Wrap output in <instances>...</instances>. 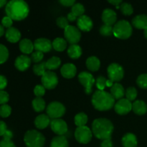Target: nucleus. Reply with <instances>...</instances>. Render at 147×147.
<instances>
[{
	"label": "nucleus",
	"instance_id": "48",
	"mask_svg": "<svg viewBox=\"0 0 147 147\" xmlns=\"http://www.w3.org/2000/svg\"><path fill=\"white\" fill-rule=\"evenodd\" d=\"M7 85V80L4 76L0 75V90H2L5 88Z\"/></svg>",
	"mask_w": 147,
	"mask_h": 147
},
{
	"label": "nucleus",
	"instance_id": "54",
	"mask_svg": "<svg viewBox=\"0 0 147 147\" xmlns=\"http://www.w3.org/2000/svg\"><path fill=\"white\" fill-rule=\"evenodd\" d=\"M109 2L111 3V4H114V5H116V7H118V6H119V4H121L122 1H121V0H118V1H116V0L113 1V0H112V1H109Z\"/></svg>",
	"mask_w": 147,
	"mask_h": 147
},
{
	"label": "nucleus",
	"instance_id": "18",
	"mask_svg": "<svg viewBox=\"0 0 147 147\" xmlns=\"http://www.w3.org/2000/svg\"><path fill=\"white\" fill-rule=\"evenodd\" d=\"M60 72L63 77L66 78H72L76 76L77 73V69H76V65L72 63H66L63 65V67H61Z\"/></svg>",
	"mask_w": 147,
	"mask_h": 147
},
{
	"label": "nucleus",
	"instance_id": "30",
	"mask_svg": "<svg viewBox=\"0 0 147 147\" xmlns=\"http://www.w3.org/2000/svg\"><path fill=\"white\" fill-rule=\"evenodd\" d=\"M60 63H61L60 59L59 57L54 56V57H52L51 58H50L47 61L45 62L46 68L49 70H55L60 65Z\"/></svg>",
	"mask_w": 147,
	"mask_h": 147
},
{
	"label": "nucleus",
	"instance_id": "29",
	"mask_svg": "<svg viewBox=\"0 0 147 147\" xmlns=\"http://www.w3.org/2000/svg\"><path fill=\"white\" fill-rule=\"evenodd\" d=\"M52 45H53V47L55 50H57V51L61 52L63 51L67 47V42L63 38L57 37V38L53 40Z\"/></svg>",
	"mask_w": 147,
	"mask_h": 147
},
{
	"label": "nucleus",
	"instance_id": "49",
	"mask_svg": "<svg viewBox=\"0 0 147 147\" xmlns=\"http://www.w3.org/2000/svg\"><path fill=\"white\" fill-rule=\"evenodd\" d=\"M7 131V124L2 121H0V136H4Z\"/></svg>",
	"mask_w": 147,
	"mask_h": 147
},
{
	"label": "nucleus",
	"instance_id": "39",
	"mask_svg": "<svg viewBox=\"0 0 147 147\" xmlns=\"http://www.w3.org/2000/svg\"><path fill=\"white\" fill-rule=\"evenodd\" d=\"M11 109L9 105L4 104L0 106V116L2 118H7L11 114Z\"/></svg>",
	"mask_w": 147,
	"mask_h": 147
},
{
	"label": "nucleus",
	"instance_id": "20",
	"mask_svg": "<svg viewBox=\"0 0 147 147\" xmlns=\"http://www.w3.org/2000/svg\"><path fill=\"white\" fill-rule=\"evenodd\" d=\"M132 24L136 28L139 30H146L147 29V15L139 14L136 16L132 20Z\"/></svg>",
	"mask_w": 147,
	"mask_h": 147
},
{
	"label": "nucleus",
	"instance_id": "56",
	"mask_svg": "<svg viewBox=\"0 0 147 147\" xmlns=\"http://www.w3.org/2000/svg\"><path fill=\"white\" fill-rule=\"evenodd\" d=\"M4 27L0 24V37H1V36L3 35V34H4Z\"/></svg>",
	"mask_w": 147,
	"mask_h": 147
},
{
	"label": "nucleus",
	"instance_id": "14",
	"mask_svg": "<svg viewBox=\"0 0 147 147\" xmlns=\"http://www.w3.org/2000/svg\"><path fill=\"white\" fill-rule=\"evenodd\" d=\"M52 47L53 45L50 40L46 38H38L34 42V48L36 51L42 53H47L51 50Z\"/></svg>",
	"mask_w": 147,
	"mask_h": 147
},
{
	"label": "nucleus",
	"instance_id": "34",
	"mask_svg": "<svg viewBox=\"0 0 147 147\" xmlns=\"http://www.w3.org/2000/svg\"><path fill=\"white\" fill-rule=\"evenodd\" d=\"M46 69L47 68H46L45 62H42L40 64L34 65L33 67V71L37 76H42L46 72Z\"/></svg>",
	"mask_w": 147,
	"mask_h": 147
},
{
	"label": "nucleus",
	"instance_id": "23",
	"mask_svg": "<svg viewBox=\"0 0 147 147\" xmlns=\"http://www.w3.org/2000/svg\"><path fill=\"white\" fill-rule=\"evenodd\" d=\"M111 94L115 99H122L125 95V90L120 83H114L111 88Z\"/></svg>",
	"mask_w": 147,
	"mask_h": 147
},
{
	"label": "nucleus",
	"instance_id": "58",
	"mask_svg": "<svg viewBox=\"0 0 147 147\" xmlns=\"http://www.w3.org/2000/svg\"><path fill=\"white\" fill-rule=\"evenodd\" d=\"M144 37L147 39V29L144 30Z\"/></svg>",
	"mask_w": 147,
	"mask_h": 147
},
{
	"label": "nucleus",
	"instance_id": "33",
	"mask_svg": "<svg viewBox=\"0 0 147 147\" xmlns=\"http://www.w3.org/2000/svg\"><path fill=\"white\" fill-rule=\"evenodd\" d=\"M85 11V8L83 5L80 3H76L72 7L71 12L76 16V17H80L83 15V13Z\"/></svg>",
	"mask_w": 147,
	"mask_h": 147
},
{
	"label": "nucleus",
	"instance_id": "8",
	"mask_svg": "<svg viewBox=\"0 0 147 147\" xmlns=\"http://www.w3.org/2000/svg\"><path fill=\"white\" fill-rule=\"evenodd\" d=\"M109 79L113 82H119L123 78L124 71L120 65L118 63H111L107 68Z\"/></svg>",
	"mask_w": 147,
	"mask_h": 147
},
{
	"label": "nucleus",
	"instance_id": "15",
	"mask_svg": "<svg viewBox=\"0 0 147 147\" xmlns=\"http://www.w3.org/2000/svg\"><path fill=\"white\" fill-rule=\"evenodd\" d=\"M77 24L78 29L84 32H88L93 27V21L87 15H82L78 18Z\"/></svg>",
	"mask_w": 147,
	"mask_h": 147
},
{
	"label": "nucleus",
	"instance_id": "53",
	"mask_svg": "<svg viewBox=\"0 0 147 147\" xmlns=\"http://www.w3.org/2000/svg\"><path fill=\"white\" fill-rule=\"evenodd\" d=\"M67 19L69 20V21L73 22V21H74V20H76V19H77V17H76V16H75L74 14H73V13L70 12V13H68V14H67Z\"/></svg>",
	"mask_w": 147,
	"mask_h": 147
},
{
	"label": "nucleus",
	"instance_id": "55",
	"mask_svg": "<svg viewBox=\"0 0 147 147\" xmlns=\"http://www.w3.org/2000/svg\"><path fill=\"white\" fill-rule=\"evenodd\" d=\"M113 86V82L112 81V80H111L110 79H109V80H107V81H106V86H107V87L111 88Z\"/></svg>",
	"mask_w": 147,
	"mask_h": 147
},
{
	"label": "nucleus",
	"instance_id": "52",
	"mask_svg": "<svg viewBox=\"0 0 147 147\" xmlns=\"http://www.w3.org/2000/svg\"><path fill=\"white\" fill-rule=\"evenodd\" d=\"M12 136H13L12 132L9 130H7V131H6V133L4 134V136H3V137H4V139H9V140H11Z\"/></svg>",
	"mask_w": 147,
	"mask_h": 147
},
{
	"label": "nucleus",
	"instance_id": "21",
	"mask_svg": "<svg viewBox=\"0 0 147 147\" xmlns=\"http://www.w3.org/2000/svg\"><path fill=\"white\" fill-rule=\"evenodd\" d=\"M50 118L47 115L41 114L37 116L34 120L35 126L39 129H44L50 124Z\"/></svg>",
	"mask_w": 147,
	"mask_h": 147
},
{
	"label": "nucleus",
	"instance_id": "22",
	"mask_svg": "<svg viewBox=\"0 0 147 147\" xmlns=\"http://www.w3.org/2000/svg\"><path fill=\"white\" fill-rule=\"evenodd\" d=\"M137 139L134 134L128 133L122 138V145L123 147H137Z\"/></svg>",
	"mask_w": 147,
	"mask_h": 147
},
{
	"label": "nucleus",
	"instance_id": "35",
	"mask_svg": "<svg viewBox=\"0 0 147 147\" xmlns=\"http://www.w3.org/2000/svg\"><path fill=\"white\" fill-rule=\"evenodd\" d=\"M9 57L8 49L3 45L0 44V64L5 63Z\"/></svg>",
	"mask_w": 147,
	"mask_h": 147
},
{
	"label": "nucleus",
	"instance_id": "11",
	"mask_svg": "<svg viewBox=\"0 0 147 147\" xmlns=\"http://www.w3.org/2000/svg\"><path fill=\"white\" fill-rule=\"evenodd\" d=\"M42 86L47 89H53L57 86L58 83V78L57 75L52 71H46L42 76Z\"/></svg>",
	"mask_w": 147,
	"mask_h": 147
},
{
	"label": "nucleus",
	"instance_id": "41",
	"mask_svg": "<svg viewBox=\"0 0 147 147\" xmlns=\"http://www.w3.org/2000/svg\"><path fill=\"white\" fill-rule=\"evenodd\" d=\"M106 81L107 79L103 76H99L96 79V86L98 90H103L106 86Z\"/></svg>",
	"mask_w": 147,
	"mask_h": 147
},
{
	"label": "nucleus",
	"instance_id": "13",
	"mask_svg": "<svg viewBox=\"0 0 147 147\" xmlns=\"http://www.w3.org/2000/svg\"><path fill=\"white\" fill-rule=\"evenodd\" d=\"M115 111L119 115H126L132 110V103L126 98L120 99L114 106Z\"/></svg>",
	"mask_w": 147,
	"mask_h": 147
},
{
	"label": "nucleus",
	"instance_id": "19",
	"mask_svg": "<svg viewBox=\"0 0 147 147\" xmlns=\"http://www.w3.org/2000/svg\"><path fill=\"white\" fill-rule=\"evenodd\" d=\"M5 36L7 40L10 42H17L21 38V33L15 27H10L6 31Z\"/></svg>",
	"mask_w": 147,
	"mask_h": 147
},
{
	"label": "nucleus",
	"instance_id": "12",
	"mask_svg": "<svg viewBox=\"0 0 147 147\" xmlns=\"http://www.w3.org/2000/svg\"><path fill=\"white\" fill-rule=\"evenodd\" d=\"M50 127L54 133L59 136H63L67 131V125L65 121L62 119H53L50 122Z\"/></svg>",
	"mask_w": 147,
	"mask_h": 147
},
{
	"label": "nucleus",
	"instance_id": "7",
	"mask_svg": "<svg viewBox=\"0 0 147 147\" xmlns=\"http://www.w3.org/2000/svg\"><path fill=\"white\" fill-rule=\"evenodd\" d=\"M75 137L79 143L83 144L89 143L92 139L91 130L86 126L78 127L75 132Z\"/></svg>",
	"mask_w": 147,
	"mask_h": 147
},
{
	"label": "nucleus",
	"instance_id": "57",
	"mask_svg": "<svg viewBox=\"0 0 147 147\" xmlns=\"http://www.w3.org/2000/svg\"><path fill=\"white\" fill-rule=\"evenodd\" d=\"M7 4V1L6 0H0V8L2 7L3 6H4Z\"/></svg>",
	"mask_w": 147,
	"mask_h": 147
},
{
	"label": "nucleus",
	"instance_id": "2",
	"mask_svg": "<svg viewBox=\"0 0 147 147\" xmlns=\"http://www.w3.org/2000/svg\"><path fill=\"white\" fill-rule=\"evenodd\" d=\"M113 131V123L106 119H97L93 121L92 131L96 137L101 140L110 139Z\"/></svg>",
	"mask_w": 147,
	"mask_h": 147
},
{
	"label": "nucleus",
	"instance_id": "44",
	"mask_svg": "<svg viewBox=\"0 0 147 147\" xmlns=\"http://www.w3.org/2000/svg\"><path fill=\"white\" fill-rule=\"evenodd\" d=\"M34 93L37 97H42L45 93V88L42 85H37L34 89Z\"/></svg>",
	"mask_w": 147,
	"mask_h": 147
},
{
	"label": "nucleus",
	"instance_id": "1",
	"mask_svg": "<svg viewBox=\"0 0 147 147\" xmlns=\"http://www.w3.org/2000/svg\"><path fill=\"white\" fill-rule=\"evenodd\" d=\"M7 15L14 20H24L29 14V6L22 0H12L7 4L5 9Z\"/></svg>",
	"mask_w": 147,
	"mask_h": 147
},
{
	"label": "nucleus",
	"instance_id": "17",
	"mask_svg": "<svg viewBox=\"0 0 147 147\" xmlns=\"http://www.w3.org/2000/svg\"><path fill=\"white\" fill-rule=\"evenodd\" d=\"M31 58L27 55H20L17 57L15 60V67L20 71L26 70L31 64Z\"/></svg>",
	"mask_w": 147,
	"mask_h": 147
},
{
	"label": "nucleus",
	"instance_id": "36",
	"mask_svg": "<svg viewBox=\"0 0 147 147\" xmlns=\"http://www.w3.org/2000/svg\"><path fill=\"white\" fill-rule=\"evenodd\" d=\"M120 8L122 13L123 14H125V15H131L134 11V9L131 4H129L127 2L121 3V4L120 6Z\"/></svg>",
	"mask_w": 147,
	"mask_h": 147
},
{
	"label": "nucleus",
	"instance_id": "47",
	"mask_svg": "<svg viewBox=\"0 0 147 147\" xmlns=\"http://www.w3.org/2000/svg\"><path fill=\"white\" fill-rule=\"evenodd\" d=\"M0 147H16L14 144L11 142V140L9 139H4L0 142Z\"/></svg>",
	"mask_w": 147,
	"mask_h": 147
},
{
	"label": "nucleus",
	"instance_id": "40",
	"mask_svg": "<svg viewBox=\"0 0 147 147\" xmlns=\"http://www.w3.org/2000/svg\"><path fill=\"white\" fill-rule=\"evenodd\" d=\"M100 33L103 36H110L113 33V27L104 24L100 27Z\"/></svg>",
	"mask_w": 147,
	"mask_h": 147
},
{
	"label": "nucleus",
	"instance_id": "50",
	"mask_svg": "<svg viewBox=\"0 0 147 147\" xmlns=\"http://www.w3.org/2000/svg\"><path fill=\"white\" fill-rule=\"evenodd\" d=\"M60 2L65 7H70V6L73 7L75 4L76 1L75 0H60Z\"/></svg>",
	"mask_w": 147,
	"mask_h": 147
},
{
	"label": "nucleus",
	"instance_id": "9",
	"mask_svg": "<svg viewBox=\"0 0 147 147\" xmlns=\"http://www.w3.org/2000/svg\"><path fill=\"white\" fill-rule=\"evenodd\" d=\"M64 34L66 40L71 45L78 42L81 37V33L79 29L73 25H68L65 29Z\"/></svg>",
	"mask_w": 147,
	"mask_h": 147
},
{
	"label": "nucleus",
	"instance_id": "43",
	"mask_svg": "<svg viewBox=\"0 0 147 147\" xmlns=\"http://www.w3.org/2000/svg\"><path fill=\"white\" fill-rule=\"evenodd\" d=\"M43 57H44V55L43 53L40 51H35L31 55V60L34 63H39V62L41 61L42 60Z\"/></svg>",
	"mask_w": 147,
	"mask_h": 147
},
{
	"label": "nucleus",
	"instance_id": "31",
	"mask_svg": "<svg viewBox=\"0 0 147 147\" xmlns=\"http://www.w3.org/2000/svg\"><path fill=\"white\" fill-rule=\"evenodd\" d=\"M32 107L35 111H42L45 109V101L41 97L35 98L32 100Z\"/></svg>",
	"mask_w": 147,
	"mask_h": 147
},
{
	"label": "nucleus",
	"instance_id": "42",
	"mask_svg": "<svg viewBox=\"0 0 147 147\" xmlns=\"http://www.w3.org/2000/svg\"><path fill=\"white\" fill-rule=\"evenodd\" d=\"M56 23H57V26H58L59 27L64 29V30L69 25L68 20L67 19V17H58V18L57 19V20H56Z\"/></svg>",
	"mask_w": 147,
	"mask_h": 147
},
{
	"label": "nucleus",
	"instance_id": "5",
	"mask_svg": "<svg viewBox=\"0 0 147 147\" xmlns=\"http://www.w3.org/2000/svg\"><path fill=\"white\" fill-rule=\"evenodd\" d=\"M113 34L115 37L119 39L129 38L132 34L131 25L126 20H120L114 24Z\"/></svg>",
	"mask_w": 147,
	"mask_h": 147
},
{
	"label": "nucleus",
	"instance_id": "25",
	"mask_svg": "<svg viewBox=\"0 0 147 147\" xmlns=\"http://www.w3.org/2000/svg\"><path fill=\"white\" fill-rule=\"evenodd\" d=\"M20 49L23 53L30 54L34 50V44L29 39H23L20 42Z\"/></svg>",
	"mask_w": 147,
	"mask_h": 147
},
{
	"label": "nucleus",
	"instance_id": "32",
	"mask_svg": "<svg viewBox=\"0 0 147 147\" xmlns=\"http://www.w3.org/2000/svg\"><path fill=\"white\" fill-rule=\"evenodd\" d=\"M75 123L78 127L84 126L88 122V116L84 113H79L75 116Z\"/></svg>",
	"mask_w": 147,
	"mask_h": 147
},
{
	"label": "nucleus",
	"instance_id": "24",
	"mask_svg": "<svg viewBox=\"0 0 147 147\" xmlns=\"http://www.w3.org/2000/svg\"><path fill=\"white\" fill-rule=\"evenodd\" d=\"M132 110L136 114L141 116L145 114L147 112V106L143 100H136L134 103H132Z\"/></svg>",
	"mask_w": 147,
	"mask_h": 147
},
{
	"label": "nucleus",
	"instance_id": "27",
	"mask_svg": "<svg viewBox=\"0 0 147 147\" xmlns=\"http://www.w3.org/2000/svg\"><path fill=\"white\" fill-rule=\"evenodd\" d=\"M50 147H69L68 142L65 136H55L52 140Z\"/></svg>",
	"mask_w": 147,
	"mask_h": 147
},
{
	"label": "nucleus",
	"instance_id": "51",
	"mask_svg": "<svg viewBox=\"0 0 147 147\" xmlns=\"http://www.w3.org/2000/svg\"><path fill=\"white\" fill-rule=\"evenodd\" d=\"M100 147H113V143L111 142V139H106L102 142Z\"/></svg>",
	"mask_w": 147,
	"mask_h": 147
},
{
	"label": "nucleus",
	"instance_id": "6",
	"mask_svg": "<svg viewBox=\"0 0 147 147\" xmlns=\"http://www.w3.org/2000/svg\"><path fill=\"white\" fill-rule=\"evenodd\" d=\"M65 113V108L60 102H52L47 107V116L53 119L61 117Z\"/></svg>",
	"mask_w": 147,
	"mask_h": 147
},
{
	"label": "nucleus",
	"instance_id": "46",
	"mask_svg": "<svg viewBox=\"0 0 147 147\" xmlns=\"http://www.w3.org/2000/svg\"><path fill=\"white\" fill-rule=\"evenodd\" d=\"M12 20H11L10 17H9L8 16H6L4 18L1 20V24H2L3 27H7V28H10L11 27L12 25Z\"/></svg>",
	"mask_w": 147,
	"mask_h": 147
},
{
	"label": "nucleus",
	"instance_id": "4",
	"mask_svg": "<svg viewBox=\"0 0 147 147\" xmlns=\"http://www.w3.org/2000/svg\"><path fill=\"white\" fill-rule=\"evenodd\" d=\"M24 141L27 147H43L45 138L37 131L30 130L24 134Z\"/></svg>",
	"mask_w": 147,
	"mask_h": 147
},
{
	"label": "nucleus",
	"instance_id": "38",
	"mask_svg": "<svg viewBox=\"0 0 147 147\" xmlns=\"http://www.w3.org/2000/svg\"><path fill=\"white\" fill-rule=\"evenodd\" d=\"M136 83L140 88L144 89H147V74H142L137 78Z\"/></svg>",
	"mask_w": 147,
	"mask_h": 147
},
{
	"label": "nucleus",
	"instance_id": "3",
	"mask_svg": "<svg viewBox=\"0 0 147 147\" xmlns=\"http://www.w3.org/2000/svg\"><path fill=\"white\" fill-rule=\"evenodd\" d=\"M92 103L98 111L110 110L115 103V98L104 90H96L92 96Z\"/></svg>",
	"mask_w": 147,
	"mask_h": 147
},
{
	"label": "nucleus",
	"instance_id": "26",
	"mask_svg": "<svg viewBox=\"0 0 147 147\" xmlns=\"http://www.w3.org/2000/svg\"><path fill=\"white\" fill-rule=\"evenodd\" d=\"M100 65V62L97 57L91 56L89 57L86 60V66L88 70L91 71H97Z\"/></svg>",
	"mask_w": 147,
	"mask_h": 147
},
{
	"label": "nucleus",
	"instance_id": "45",
	"mask_svg": "<svg viewBox=\"0 0 147 147\" xmlns=\"http://www.w3.org/2000/svg\"><path fill=\"white\" fill-rule=\"evenodd\" d=\"M9 94L6 91L0 90V104L4 105L9 101Z\"/></svg>",
	"mask_w": 147,
	"mask_h": 147
},
{
	"label": "nucleus",
	"instance_id": "10",
	"mask_svg": "<svg viewBox=\"0 0 147 147\" xmlns=\"http://www.w3.org/2000/svg\"><path fill=\"white\" fill-rule=\"evenodd\" d=\"M78 80L80 83L84 86L85 92L87 94H90L92 92V88L95 83V79L93 76L88 72H82L78 75Z\"/></svg>",
	"mask_w": 147,
	"mask_h": 147
},
{
	"label": "nucleus",
	"instance_id": "16",
	"mask_svg": "<svg viewBox=\"0 0 147 147\" xmlns=\"http://www.w3.org/2000/svg\"><path fill=\"white\" fill-rule=\"evenodd\" d=\"M116 19H117V15L116 13L111 9H106L103 11L102 14V20L105 24L112 26L116 23Z\"/></svg>",
	"mask_w": 147,
	"mask_h": 147
},
{
	"label": "nucleus",
	"instance_id": "28",
	"mask_svg": "<svg viewBox=\"0 0 147 147\" xmlns=\"http://www.w3.org/2000/svg\"><path fill=\"white\" fill-rule=\"evenodd\" d=\"M67 54L71 58L77 59L82 55V49L78 45H71L67 49Z\"/></svg>",
	"mask_w": 147,
	"mask_h": 147
},
{
	"label": "nucleus",
	"instance_id": "37",
	"mask_svg": "<svg viewBox=\"0 0 147 147\" xmlns=\"http://www.w3.org/2000/svg\"><path fill=\"white\" fill-rule=\"evenodd\" d=\"M126 99L130 101L135 100L137 96V90L134 87H129L126 90Z\"/></svg>",
	"mask_w": 147,
	"mask_h": 147
}]
</instances>
